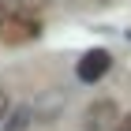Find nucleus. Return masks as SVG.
Wrapping results in <instances>:
<instances>
[{"label": "nucleus", "mask_w": 131, "mask_h": 131, "mask_svg": "<svg viewBox=\"0 0 131 131\" xmlns=\"http://www.w3.org/2000/svg\"><path fill=\"white\" fill-rule=\"evenodd\" d=\"M120 124V112H116V101L112 97H97L90 109L82 112V127L86 131H109Z\"/></svg>", "instance_id": "nucleus-1"}, {"label": "nucleus", "mask_w": 131, "mask_h": 131, "mask_svg": "<svg viewBox=\"0 0 131 131\" xmlns=\"http://www.w3.org/2000/svg\"><path fill=\"white\" fill-rule=\"evenodd\" d=\"M41 34L38 19H26V15H11L4 26H0V41L4 45H26V41H34Z\"/></svg>", "instance_id": "nucleus-2"}, {"label": "nucleus", "mask_w": 131, "mask_h": 131, "mask_svg": "<svg viewBox=\"0 0 131 131\" xmlns=\"http://www.w3.org/2000/svg\"><path fill=\"white\" fill-rule=\"evenodd\" d=\"M112 68V56H109V49H90L86 56L79 60V79L82 82H97L105 71Z\"/></svg>", "instance_id": "nucleus-3"}, {"label": "nucleus", "mask_w": 131, "mask_h": 131, "mask_svg": "<svg viewBox=\"0 0 131 131\" xmlns=\"http://www.w3.org/2000/svg\"><path fill=\"white\" fill-rule=\"evenodd\" d=\"M26 124H30V109H15L11 112V124L4 131H26Z\"/></svg>", "instance_id": "nucleus-4"}, {"label": "nucleus", "mask_w": 131, "mask_h": 131, "mask_svg": "<svg viewBox=\"0 0 131 131\" xmlns=\"http://www.w3.org/2000/svg\"><path fill=\"white\" fill-rule=\"evenodd\" d=\"M11 19V8H8V0H0V26Z\"/></svg>", "instance_id": "nucleus-5"}, {"label": "nucleus", "mask_w": 131, "mask_h": 131, "mask_svg": "<svg viewBox=\"0 0 131 131\" xmlns=\"http://www.w3.org/2000/svg\"><path fill=\"white\" fill-rule=\"evenodd\" d=\"M112 131H131V112H127V116H120V124H116Z\"/></svg>", "instance_id": "nucleus-6"}, {"label": "nucleus", "mask_w": 131, "mask_h": 131, "mask_svg": "<svg viewBox=\"0 0 131 131\" xmlns=\"http://www.w3.org/2000/svg\"><path fill=\"white\" fill-rule=\"evenodd\" d=\"M4 116H8V94L0 90V120H4Z\"/></svg>", "instance_id": "nucleus-7"}]
</instances>
